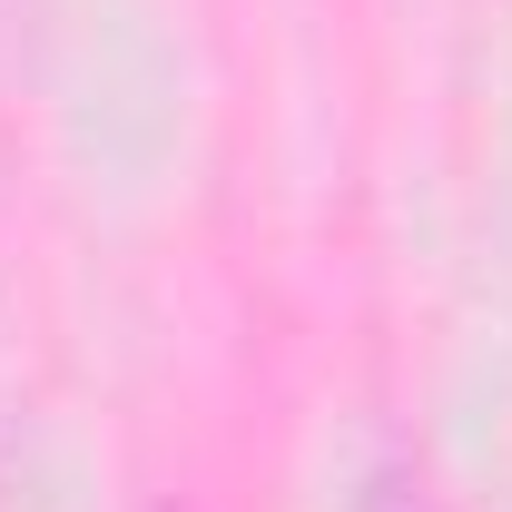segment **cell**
I'll return each instance as SVG.
<instances>
[{"label":"cell","instance_id":"cell-1","mask_svg":"<svg viewBox=\"0 0 512 512\" xmlns=\"http://www.w3.org/2000/svg\"><path fill=\"white\" fill-rule=\"evenodd\" d=\"M345 512H444V493H434V473L414 463V453H384L375 473L355 483V503Z\"/></svg>","mask_w":512,"mask_h":512}]
</instances>
